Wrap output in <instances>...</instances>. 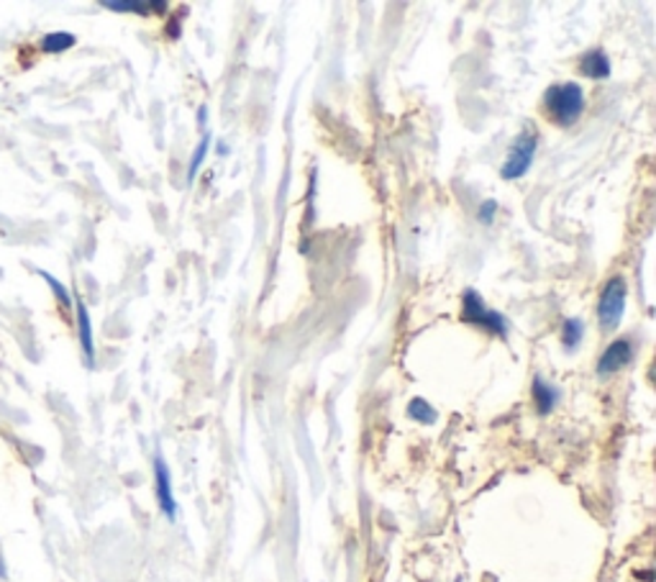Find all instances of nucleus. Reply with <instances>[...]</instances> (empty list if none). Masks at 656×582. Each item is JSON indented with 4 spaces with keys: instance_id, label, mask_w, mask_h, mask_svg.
<instances>
[{
    "instance_id": "nucleus-1",
    "label": "nucleus",
    "mask_w": 656,
    "mask_h": 582,
    "mask_svg": "<svg viewBox=\"0 0 656 582\" xmlns=\"http://www.w3.org/2000/svg\"><path fill=\"white\" fill-rule=\"evenodd\" d=\"M585 91H582L580 83H557L547 87V95H544L547 116L562 129L574 127L585 114Z\"/></svg>"
},
{
    "instance_id": "nucleus-2",
    "label": "nucleus",
    "mask_w": 656,
    "mask_h": 582,
    "mask_svg": "<svg viewBox=\"0 0 656 582\" xmlns=\"http://www.w3.org/2000/svg\"><path fill=\"white\" fill-rule=\"evenodd\" d=\"M462 321L469 323V326H480L488 331L492 336L505 338L511 334V321L505 319L500 311H492V308L485 306L482 296L477 290H464L462 296Z\"/></svg>"
},
{
    "instance_id": "nucleus-3",
    "label": "nucleus",
    "mask_w": 656,
    "mask_h": 582,
    "mask_svg": "<svg viewBox=\"0 0 656 582\" xmlns=\"http://www.w3.org/2000/svg\"><path fill=\"white\" fill-rule=\"evenodd\" d=\"M625 298H629V285L621 275L610 277L606 287L600 290L598 300V321L606 331H613L621 326L625 313Z\"/></svg>"
},
{
    "instance_id": "nucleus-4",
    "label": "nucleus",
    "mask_w": 656,
    "mask_h": 582,
    "mask_svg": "<svg viewBox=\"0 0 656 582\" xmlns=\"http://www.w3.org/2000/svg\"><path fill=\"white\" fill-rule=\"evenodd\" d=\"M536 150H539V134L536 131H521L508 152V157L500 167V178L503 180H521L534 165Z\"/></svg>"
},
{
    "instance_id": "nucleus-5",
    "label": "nucleus",
    "mask_w": 656,
    "mask_h": 582,
    "mask_svg": "<svg viewBox=\"0 0 656 582\" xmlns=\"http://www.w3.org/2000/svg\"><path fill=\"white\" fill-rule=\"evenodd\" d=\"M633 363V342L631 338H616L606 346L598 359V375L600 378H610V375L625 370Z\"/></svg>"
},
{
    "instance_id": "nucleus-6",
    "label": "nucleus",
    "mask_w": 656,
    "mask_h": 582,
    "mask_svg": "<svg viewBox=\"0 0 656 582\" xmlns=\"http://www.w3.org/2000/svg\"><path fill=\"white\" fill-rule=\"evenodd\" d=\"M154 492H157V503L165 513V519L175 521L177 519V500L172 490V477H169L167 462L157 454L154 456Z\"/></svg>"
},
{
    "instance_id": "nucleus-7",
    "label": "nucleus",
    "mask_w": 656,
    "mask_h": 582,
    "mask_svg": "<svg viewBox=\"0 0 656 582\" xmlns=\"http://www.w3.org/2000/svg\"><path fill=\"white\" fill-rule=\"evenodd\" d=\"M610 72H613V64H610V57L603 49H589L582 55L580 60V75L589 78V80H608Z\"/></svg>"
},
{
    "instance_id": "nucleus-8",
    "label": "nucleus",
    "mask_w": 656,
    "mask_h": 582,
    "mask_svg": "<svg viewBox=\"0 0 656 582\" xmlns=\"http://www.w3.org/2000/svg\"><path fill=\"white\" fill-rule=\"evenodd\" d=\"M530 393H534V405L536 411H539V416H549L551 411L557 408L559 401H562V393H559V388L551 385L541 378V375H536L534 385H530Z\"/></svg>"
},
{
    "instance_id": "nucleus-9",
    "label": "nucleus",
    "mask_w": 656,
    "mask_h": 582,
    "mask_svg": "<svg viewBox=\"0 0 656 582\" xmlns=\"http://www.w3.org/2000/svg\"><path fill=\"white\" fill-rule=\"evenodd\" d=\"M103 9L116 13H136V16H152V13H165L169 5L162 3V0H154V3H142V0H106Z\"/></svg>"
},
{
    "instance_id": "nucleus-10",
    "label": "nucleus",
    "mask_w": 656,
    "mask_h": 582,
    "mask_svg": "<svg viewBox=\"0 0 656 582\" xmlns=\"http://www.w3.org/2000/svg\"><path fill=\"white\" fill-rule=\"evenodd\" d=\"M75 311H77L80 346H83L85 363L93 367V363H95V344H93V321H91V313H87V308H85L83 300H77V304H75Z\"/></svg>"
},
{
    "instance_id": "nucleus-11",
    "label": "nucleus",
    "mask_w": 656,
    "mask_h": 582,
    "mask_svg": "<svg viewBox=\"0 0 656 582\" xmlns=\"http://www.w3.org/2000/svg\"><path fill=\"white\" fill-rule=\"evenodd\" d=\"M408 416L413 418L416 424H424V426H431L437 424V408L429 401H424V397H413L410 405H408Z\"/></svg>"
},
{
    "instance_id": "nucleus-12",
    "label": "nucleus",
    "mask_w": 656,
    "mask_h": 582,
    "mask_svg": "<svg viewBox=\"0 0 656 582\" xmlns=\"http://www.w3.org/2000/svg\"><path fill=\"white\" fill-rule=\"evenodd\" d=\"M582 338H585V323H582L580 319H566L562 323V346L566 352L577 349Z\"/></svg>"
},
{
    "instance_id": "nucleus-13",
    "label": "nucleus",
    "mask_w": 656,
    "mask_h": 582,
    "mask_svg": "<svg viewBox=\"0 0 656 582\" xmlns=\"http://www.w3.org/2000/svg\"><path fill=\"white\" fill-rule=\"evenodd\" d=\"M75 47V36L68 34V32H55V34H47L41 39V49L47 51V55H59V51Z\"/></svg>"
},
{
    "instance_id": "nucleus-14",
    "label": "nucleus",
    "mask_w": 656,
    "mask_h": 582,
    "mask_svg": "<svg viewBox=\"0 0 656 582\" xmlns=\"http://www.w3.org/2000/svg\"><path fill=\"white\" fill-rule=\"evenodd\" d=\"M208 152H211V134H205L201 142H198L193 157H190V167H188V180L190 182L198 178V173H201V167H203L205 157H208Z\"/></svg>"
},
{
    "instance_id": "nucleus-15",
    "label": "nucleus",
    "mask_w": 656,
    "mask_h": 582,
    "mask_svg": "<svg viewBox=\"0 0 656 582\" xmlns=\"http://www.w3.org/2000/svg\"><path fill=\"white\" fill-rule=\"evenodd\" d=\"M39 275L44 280H47V285L51 287V293H55V296H57L59 306H62V308H72V298H70V293H68V287L59 283V280L55 275H49L47 270H39Z\"/></svg>"
},
{
    "instance_id": "nucleus-16",
    "label": "nucleus",
    "mask_w": 656,
    "mask_h": 582,
    "mask_svg": "<svg viewBox=\"0 0 656 582\" xmlns=\"http://www.w3.org/2000/svg\"><path fill=\"white\" fill-rule=\"evenodd\" d=\"M496 213H498V203L490 198V201H482L480 209H477V221H480L482 226H490L492 221H496Z\"/></svg>"
},
{
    "instance_id": "nucleus-17",
    "label": "nucleus",
    "mask_w": 656,
    "mask_h": 582,
    "mask_svg": "<svg viewBox=\"0 0 656 582\" xmlns=\"http://www.w3.org/2000/svg\"><path fill=\"white\" fill-rule=\"evenodd\" d=\"M182 13H186V11H180V16H175V19L167 24V34L172 36V39H177V36H180V19H182Z\"/></svg>"
}]
</instances>
